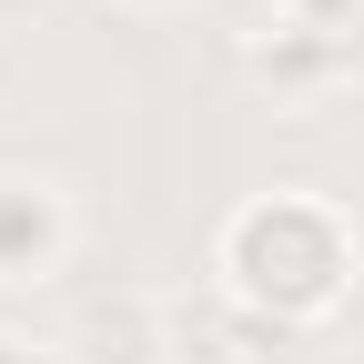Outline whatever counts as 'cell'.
Segmentation results:
<instances>
[{
    "label": "cell",
    "mask_w": 364,
    "mask_h": 364,
    "mask_svg": "<svg viewBox=\"0 0 364 364\" xmlns=\"http://www.w3.org/2000/svg\"><path fill=\"white\" fill-rule=\"evenodd\" d=\"M81 354L91 364H172L182 334H172L162 294H102V304L81 314Z\"/></svg>",
    "instance_id": "3"
},
{
    "label": "cell",
    "mask_w": 364,
    "mask_h": 364,
    "mask_svg": "<svg viewBox=\"0 0 364 364\" xmlns=\"http://www.w3.org/2000/svg\"><path fill=\"white\" fill-rule=\"evenodd\" d=\"M122 11H152V21H162V11H182V0H122Z\"/></svg>",
    "instance_id": "8"
},
{
    "label": "cell",
    "mask_w": 364,
    "mask_h": 364,
    "mask_svg": "<svg viewBox=\"0 0 364 364\" xmlns=\"http://www.w3.org/2000/svg\"><path fill=\"white\" fill-rule=\"evenodd\" d=\"M273 11H284L294 31H344V21H354V0H273Z\"/></svg>",
    "instance_id": "5"
},
{
    "label": "cell",
    "mask_w": 364,
    "mask_h": 364,
    "mask_svg": "<svg viewBox=\"0 0 364 364\" xmlns=\"http://www.w3.org/2000/svg\"><path fill=\"white\" fill-rule=\"evenodd\" d=\"M71 263V193L51 172H0V284H51Z\"/></svg>",
    "instance_id": "2"
},
{
    "label": "cell",
    "mask_w": 364,
    "mask_h": 364,
    "mask_svg": "<svg viewBox=\"0 0 364 364\" xmlns=\"http://www.w3.org/2000/svg\"><path fill=\"white\" fill-rule=\"evenodd\" d=\"M213 273H223V294H233L243 314H263V324H324V314L354 294V273H364V233L324 203V193H253L233 223H223V243H213Z\"/></svg>",
    "instance_id": "1"
},
{
    "label": "cell",
    "mask_w": 364,
    "mask_h": 364,
    "mask_svg": "<svg viewBox=\"0 0 364 364\" xmlns=\"http://www.w3.org/2000/svg\"><path fill=\"white\" fill-rule=\"evenodd\" d=\"M0 364H41V344H31V334H11V324H0Z\"/></svg>",
    "instance_id": "7"
},
{
    "label": "cell",
    "mask_w": 364,
    "mask_h": 364,
    "mask_svg": "<svg viewBox=\"0 0 364 364\" xmlns=\"http://www.w3.org/2000/svg\"><path fill=\"white\" fill-rule=\"evenodd\" d=\"M41 11H51V0H0V41H11V31H31Z\"/></svg>",
    "instance_id": "6"
},
{
    "label": "cell",
    "mask_w": 364,
    "mask_h": 364,
    "mask_svg": "<svg viewBox=\"0 0 364 364\" xmlns=\"http://www.w3.org/2000/svg\"><path fill=\"white\" fill-rule=\"evenodd\" d=\"M172 364H233V354H172Z\"/></svg>",
    "instance_id": "9"
},
{
    "label": "cell",
    "mask_w": 364,
    "mask_h": 364,
    "mask_svg": "<svg viewBox=\"0 0 364 364\" xmlns=\"http://www.w3.org/2000/svg\"><path fill=\"white\" fill-rule=\"evenodd\" d=\"M354 364H364V354H354Z\"/></svg>",
    "instance_id": "10"
},
{
    "label": "cell",
    "mask_w": 364,
    "mask_h": 364,
    "mask_svg": "<svg viewBox=\"0 0 364 364\" xmlns=\"http://www.w3.org/2000/svg\"><path fill=\"white\" fill-rule=\"evenodd\" d=\"M344 61V31H294V21H273V41H253V71L263 81H324Z\"/></svg>",
    "instance_id": "4"
}]
</instances>
